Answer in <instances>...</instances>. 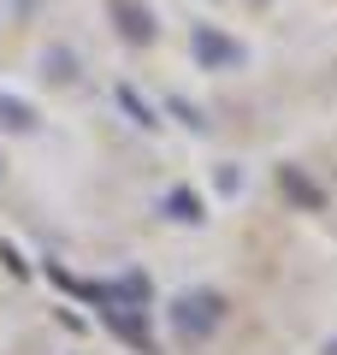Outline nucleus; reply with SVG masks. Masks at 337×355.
<instances>
[{"label": "nucleus", "mask_w": 337, "mask_h": 355, "mask_svg": "<svg viewBox=\"0 0 337 355\" xmlns=\"http://www.w3.org/2000/svg\"><path fill=\"white\" fill-rule=\"evenodd\" d=\"M166 214L184 219V225H196V219H201V202H196L189 190H172V196H166Z\"/></svg>", "instance_id": "nucleus-6"}, {"label": "nucleus", "mask_w": 337, "mask_h": 355, "mask_svg": "<svg viewBox=\"0 0 337 355\" xmlns=\"http://www.w3.org/2000/svg\"><path fill=\"white\" fill-rule=\"evenodd\" d=\"M325 355H337V338H331V343H325Z\"/></svg>", "instance_id": "nucleus-8"}, {"label": "nucleus", "mask_w": 337, "mask_h": 355, "mask_svg": "<svg viewBox=\"0 0 337 355\" xmlns=\"http://www.w3.org/2000/svg\"><path fill=\"white\" fill-rule=\"evenodd\" d=\"M119 107H125V113H130V119H137V125H160V119H154V113H148V101H142L137 89H125V83H119Z\"/></svg>", "instance_id": "nucleus-7"}, {"label": "nucleus", "mask_w": 337, "mask_h": 355, "mask_svg": "<svg viewBox=\"0 0 337 355\" xmlns=\"http://www.w3.org/2000/svg\"><path fill=\"white\" fill-rule=\"evenodd\" d=\"M112 18H119V30H125L137 48H148V42H154V18H148L142 0H112Z\"/></svg>", "instance_id": "nucleus-4"}, {"label": "nucleus", "mask_w": 337, "mask_h": 355, "mask_svg": "<svg viewBox=\"0 0 337 355\" xmlns=\"http://www.w3.org/2000/svg\"><path fill=\"white\" fill-rule=\"evenodd\" d=\"M189 48H196V60L207 65V71H219V65H243V48L231 36H219L213 24H196V36H189Z\"/></svg>", "instance_id": "nucleus-2"}, {"label": "nucleus", "mask_w": 337, "mask_h": 355, "mask_svg": "<svg viewBox=\"0 0 337 355\" xmlns=\"http://www.w3.org/2000/svg\"><path fill=\"white\" fill-rule=\"evenodd\" d=\"M172 320H178L184 338H207V331L225 320V296L219 291H189V296H178V302H172Z\"/></svg>", "instance_id": "nucleus-1"}, {"label": "nucleus", "mask_w": 337, "mask_h": 355, "mask_svg": "<svg viewBox=\"0 0 337 355\" xmlns=\"http://www.w3.org/2000/svg\"><path fill=\"white\" fill-rule=\"evenodd\" d=\"M278 190H284V202L302 207V214H320L325 207V190L313 178H302V166H278Z\"/></svg>", "instance_id": "nucleus-3"}, {"label": "nucleus", "mask_w": 337, "mask_h": 355, "mask_svg": "<svg viewBox=\"0 0 337 355\" xmlns=\"http://www.w3.org/2000/svg\"><path fill=\"white\" fill-rule=\"evenodd\" d=\"M0 125H6V130H30V125H36V113H30L24 101H12V95H0Z\"/></svg>", "instance_id": "nucleus-5"}]
</instances>
